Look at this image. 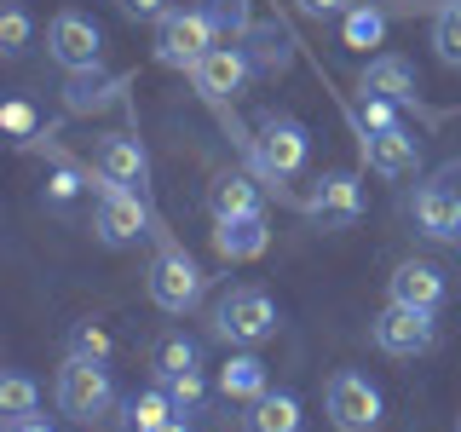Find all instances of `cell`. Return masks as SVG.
<instances>
[{
	"mask_svg": "<svg viewBox=\"0 0 461 432\" xmlns=\"http://www.w3.org/2000/svg\"><path fill=\"white\" fill-rule=\"evenodd\" d=\"M144 288H150V300L167 317H185V311L202 306V288H208V277H202V266L179 248V242H162L156 259H150V271H144Z\"/></svg>",
	"mask_w": 461,
	"mask_h": 432,
	"instance_id": "2",
	"label": "cell"
},
{
	"mask_svg": "<svg viewBox=\"0 0 461 432\" xmlns=\"http://www.w3.org/2000/svg\"><path fill=\"white\" fill-rule=\"evenodd\" d=\"M398 110H403V104H393V98H375V93H364V104H357V133H364V139H375V133H393V127H403V122H398Z\"/></svg>",
	"mask_w": 461,
	"mask_h": 432,
	"instance_id": "32",
	"label": "cell"
},
{
	"mask_svg": "<svg viewBox=\"0 0 461 432\" xmlns=\"http://www.w3.org/2000/svg\"><path fill=\"white\" fill-rule=\"evenodd\" d=\"M300 12H306V18H346V12H352V0H294Z\"/></svg>",
	"mask_w": 461,
	"mask_h": 432,
	"instance_id": "36",
	"label": "cell"
},
{
	"mask_svg": "<svg viewBox=\"0 0 461 432\" xmlns=\"http://www.w3.org/2000/svg\"><path fill=\"white\" fill-rule=\"evenodd\" d=\"M323 410H329V421H335V432H375V427L386 421L381 386H375L369 374H357V369L329 374V386H323Z\"/></svg>",
	"mask_w": 461,
	"mask_h": 432,
	"instance_id": "4",
	"label": "cell"
},
{
	"mask_svg": "<svg viewBox=\"0 0 461 432\" xmlns=\"http://www.w3.org/2000/svg\"><path fill=\"white\" fill-rule=\"evenodd\" d=\"M110 352H115V340H110V328H104V323L81 317V323L69 328V357H93V364H110Z\"/></svg>",
	"mask_w": 461,
	"mask_h": 432,
	"instance_id": "30",
	"label": "cell"
},
{
	"mask_svg": "<svg viewBox=\"0 0 461 432\" xmlns=\"http://www.w3.org/2000/svg\"><path fill=\"white\" fill-rule=\"evenodd\" d=\"M52 398H58V410H64L76 427H93V421H104V415L115 410V381H110L104 364H93V357H64Z\"/></svg>",
	"mask_w": 461,
	"mask_h": 432,
	"instance_id": "1",
	"label": "cell"
},
{
	"mask_svg": "<svg viewBox=\"0 0 461 432\" xmlns=\"http://www.w3.org/2000/svg\"><path fill=\"white\" fill-rule=\"evenodd\" d=\"M306 213L317 225L364 220V184H357V173H323V179L312 184V196H306Z\"/></svg>",
	"mask_w": 461,
	"mask_h": 432,
	"instance_id": "12",
	"label": "cell"
},
{
	"mask_svg": "<svg viewBox=\"0 0 461 432\" xmlns=\"http://www.w3.org/2000/svg\"><path fill=\"white\" fill-rule=\"evenodd\" d=\"M381 35H386V6H352L340 18V47H352V52L381 47Z\"/></svg>",
	"mask_w": 461,
	"mask_h": 432,
	"instance_id": "24",
	"label": "cell"
},
{
	"mask_svg": "<svg viewBox=\"0 0 461 432\" xmlns=\"http://www.w3.org/2000/svg\"><path fill=\"white\" fill-rule=\"evenodd\" d=\"M76 196H81V167H69L64 156H58V167L47 173V202L52 208H69Z\"/></svg>",
	"mask_w": 461,
	"mask_h": 432,
	"instance_id": "33",
	"label": "cell"
},
{
	"mask_svg": "<svg viewBox=\"0 0 461 432\" xmlns=\"http://www.w3.org/2000/svg\"><path fill=\"white\" fill-rule=\"evenodd\" d=\"M122 93H127V76H104V69H76V76L64 81V110H69V115H93V110H110Z\"/></svg>",
	"mask_w": 461,
	"mask_h": 432,
	"instance_id": "17",
	"label": "cell"
},
{
	"mask_svg": "<svg viewBox=\"0 0 461 432\" xmlns=\"http://www.w3.org/2000/svg\"><path fill=\"white\" fill-rule=\"evenodd\" d=\"M41 410V386L29 381L23 369H6L0 374V415L6 421H23V415H35Z\"/></svg>",
	"mask_w": 461,
	"mask_h": 432,
	"instance_id": "26",
	"label": "cell"
},
{
	"mask_svg": "<svg viewBox=\"0 0 461 432\" xmlns=\"http://www.w3.org/2000/svg\"><path fill=\"white\" fill-rule=\"evenodd\" d=\"M208 213L213 220H242V213H266V196L249 173H213L208 184Z\"/></svg>",
	"mask_w": 461,
	"mask_h": 432,
	"instance_id": "19",
	"label": "cell"
},
{
	"mask_svg": "<svg viewBox=\"0 0 461 432\" xmlns=\"http://www.w3.org/2000/svg\"><path fill=\"white\" fill-rule=\"evenodd\" d=\"M242 432H306V410H300L294 392H266L249 403Z\"/></svg>",
	"mask_w": 461,
	"mask_h": 432,
	"instance_id": "20",
	"label": "cell"
},
{
	"mask_svg": "<svg viewBox=\"0 0 461 432\" xmlns=\"http://www.w3.org/2000/svg\"><path fill=\"white\" fill-rule=\"evenodd\" d=\"M213 47H220V29L202 12H167L156 23V64H167V69H196Z\"/></svg>",
	"mask_w": 461,
	"mask_h": 432,
	"instance_id": "6",
	"label": "cell"
},
{
	"mask_svg": "<svg viewBox=\"0 0 461 432\" xmlns=\"http://www.w3.org/2000/svg\"><path fill=\"white\" fill-rule=\"evenodd\" d=\"M150 369H156V381L191 374V369H202V346H196L191 335H179V328H167V335L150 340Z\"/></svg>",
	"mask_w": 461,
	"mask_h": 432,
	"instance_id": "21",
	"label": "cell"
},
{
	"mask_svg": "<svg viewBox=\"0 0 461 432\" xmlns=\"http://www.w3.org/2000/svg\"><path fill=\"white\" fill-rule=\"evenodd\" d=\"M432 47H438V64L461 69V0H444L432 12Z\"/></svg>",
	"mask_w": 461,
	"mask_h": 432,
	"instance_id": "27",
	"label": "cell"
},
{
	"mask_svg": "<svg viewBox=\"0 0 461 432\" xmlns=\"http://www.w3.org/2000/svg\"><path fill=\"white\" fill-rule=\"evenodd\" d=\"M173 415H179V410H173L167 386L156 381V386H144V392L127 398V421H122V427H127V432H156V427H167Z\"/></svg>",
	"mask_w": 461,
	"mask_h": 432,
	"instance_id": "23",
	"label": "cell"
},
{
	"mask_svg": "<svg viewBox=\"0 0 461 432\" xmlns=\"http://www.w3.org/2000/svg\"><path fill=\"white\" fill-rule=\"evenodd\" d=\"M6 432H52L41 415H23V421H6Z\"/></svg>",
	"mask_w": 461,
	"mask_h": 432,
	"instance_id": "37",
	"label": "cell"
},
{
	"mask_svg": "<svg viewBox=\"0 0 461 432\" xmlns=\"http://www.w3.org/2000/svg\"><path fill=\"white\" fill-rule=\"evenodd\" d=\"M0 127H6L12 139H29V133H35V110H29V98H12V104L0 110Z\"/></svg>",
	"mask_w": 461,
	"mask_h": 432,
	"instance_id": "34",
	"label": "cell"
},
{
	"mask_svg": "<svg viewBox=\"0 0 461 432\" xmlns=\"http://www.w3.org/2000/svg\"><path fill=\"white\" fill-rule=\"evenodd\" d=\"M254 156H259V167H266L271 179H294V173L306 167V156H312V139H306V127H300L294 115H259Z\"/></svg>",
	"mask_w": 461,
	"mask_h": 432,
	"instance_id": "7",
	"label": "cell"
},
{
	"mask_svg": "<svg viewBox=\"0 0 461 432\" xmlns=\"http://www.w3.org/2000/svg\"><path fill=\"white\" fill-rule=\"evenodd\" d=\"M410 220L427 242H461V191H456V173H438L432 184H421L410 202Z\"/></svg>",
	"mask_w": 461,
	"mask_h": 432,
	"instance_id": "9",
	"label": "cell"
},
{
	"mask_svg": "<svg viewBox=\"0 0 461 432\" xmlns=\"http://www.w3.org/2000/svg\"><path fill=\"white\" fill-rule=\"evenodd\" d=\"M93 237L104 248H127V242L150 237V208H144V191H127V184H110L98 173V213H93Z\"/></svg>",
	"mask_w": 461,
	"mask_h": 432,
	"instance_id": "5",
	"label": "cell"
},
{
	"mask_svg": "<svg viewBox=\"0 0 461 432\" xmlns=\"http://www.w3.org/2000/svg\"><path fill=\"white\" fill-rule=\"evenodd\" d=\"M444 294H450V283H444V271L432 266V259H403V266L386 277V300L393 306H421V311H438Z\"/></svg>",
	"mask_w": 461,
	"mask_h": 432,
	"instance_id": "13",
	"label": "cell"
},
{
	"mask_svg": "<svg viewBox=\"0 0 461 432\" xmlns=\"http://www.w3.org/2000/svg\"><path fill=\"white\" fill-rule=\"evenodd\" d=\"M456 432H461V415H456Z\"/></svg>",
	"mask_w": 461,
	"mask_h": 432,
	"instance_id": "39",
	"label": "cell"
},
{
	"mask_svg": "<svg viewBox=\"0 0 461 432\" xmlns=\"http://www.w3.org/2000/svg\"><path fill=\"white\" fill-rule=\"evenodd\" d=\"M369 335L386 357H421V352L438 346V323H432V311H421V306H393V300H386V311L375 317Z\"/></svg>",
	"mask_w": 461,
	"mask_h": 432,
	"instance_id": "8",
	"label": "cell"
},
{
	"mask_svg": "<svg viewBox=\"0 0 461 432\" xmlns=\"http://www.w3.org/2000/svg\"><path fill=\"white\" fill-rule=\"evenodd\" d=\"M156 432H191V427H185V421H179V415H173V421H167V427H156Z\"/></svg>",
	"mask_w": 461,
	"mask_h": 432,
	"instance_id": "38",
	"label": "cell"
},
{
	"mask_svg": "<svg viewBox=\"0 0 461 432\" xmlns=\"http://www.w3.org/2000/svg\"><path fill=\"white\" fill-rule=\"evenodd\" d=\"M249 35H254V69H266V76H277V69H288V58H294V52H288V35H283V23H254L249 29Z\"/></svg>",
	"mask_w": 461,
	"mask_h": 432,
	"instance_id": "28",
	"label": "cell"
},
{
	"mask_svg": "<svg viewBox=\"0 0 461 432\" xmlns=\"http://www.w3.org/2000/svg\"><path fill=\"white\" fill-rule=\"evenodd\" d=\"M364 162H369V173H381V179H410V173L421 167V139H415L410 127L375 133V139H364Z\"/></svg>",
	"mask_w": 461,
	"mask_h": 432,
	"instance_id": "15",
	"label": "cell"
},
{
	"mask_svg": "<svg viewBox=\"0 0 461 432\" xmlns=\"http://www.w3.org/2000/svg\"><path fill=\"white\" fill-rule=\"evenodd\" d=\"M220 392H225L230 403H254V398L271 392V374H266V364H259L254 352H237V357L220 369Z\"/></svg>",
	"mask_w": 461,
	"mask_h": 432,
	"instance_id": "22",
	"label": "cell"
},
{
	"mask_svg": "<svg viewBox=\"0 0 461 432\" xmlns=\"http://www.w3.org/2000/svg\"><path fill=\"white\" fill-rule=\"evenodd\" d=\"M29 40H35V29H29V12L12 0V6H0V58L6 64H18V58L29 52Z\"/></svg>",
	"mask_w": 461,
	"mask_h": 432,
	"instance_id": "29",
	"label": "cell"
},
{
	"mask_svg": "<svg viewBox=\"0 0 461 432\" xmlns=\"http://www.w3.org/2000/svg\"><path fill=\"white\" fill-rule=\"evenodd\" d=\"M191 81H196L202 98H213V104H220V98H237L242 86L254 81V58H249V47H213L191 69Z\"/></svg>",
	"mask_w": 461,
	"mask_h": 432,
	"instance_id": "11",
	"label": "cell"
},
{
	"mask_svg": "<svg viewBox=\"0 0 461 432\" xmlns=\"http://www.w3.org/2000/svg\"><path fill=\"white\" fill-rule=\"evenodd\" d=\"M271 242L266 230V213H242V220H213V254L230 259V266H242V259H259Z\"/></svg>",
	"mask_w": 461,
	"mask_h": 432,
	"instance_id": "16",
	"label": "cell"
},
{
	"mask_svg": "<svg viewBox=\"0 0 461 432\" xmlns=\"http://www.w3.org/2000/svg\"><path fill=\"white\" fill-rule=\"evenodd\" d=\"M213 335H220L225 346H259L277 335V300L266 294V288L242 283L230 288V294L213 306Z\"/></svg>",
	"mask_w": 461,
	"mask_h": 432,
	"instance_id": "3",
	"label": "cell"
},
{
	"mask_svg": "<svg viewBox=\"0 0 461 432\" xmlns=\"http://www.w3.org/2000/svg\"><path fill=\"white\" fill-rule=\"evenodd\" d=\"M115 6H122V12H127L133 23H162L167 12H173L167 0H115Z\"/></svg>",
	"mask_w": 461,
	"mask_h": 432,
	"instance_id": "35",
	"label": "cell"
},
{
	"mask_svg": "<svg viewBox=\"0 0 461 432\" xmlns=\"http://www.w3.org/2000/svg\"><path fill=\"white\" fill-rule=\"evenodd\" d=\"M98 173L110 184H127V191H144L150 184V156L133 133H104L98 139Z\"/></svg>",
	"mask_w": 461,
	"mask_h": 432,
	"instance_id": "14",
	"label": "cell"
},
{
	"mask_svg": "<svg viewBox=\"0 0 461 432\" xmlns=\"http://www.w3.org/2000/svg\"><path fill=\"white\" fill-rule=\"evenodd\" d=\"M196 12L220 29V40H242L254 29V0H196Z\"/></svg>",
	"mask_w": 461,
	"mask_h": 432,
	"instance_id": "25",
	"label": "cell"
},
{
	"mask_svg": "<svg viewBox=\"0 0 461 432\" xmlns=\"http://www.w3.org/2000/svg\"><path fill=\"white\" fill-rule=\"evenodd\" d=\"M47 52L69 69V76H76V69H98L104 64V29L93 18H81V12H58L47 23Z\"/></svg>",
	"mask_w": 461,
	"mask_h": 432,
	"instance_id": "10",
	"label": "cell"
},
{
	"mask_svg": "<svg viewBox=\"0 0 461 432\" xmlns=\"http://www.w3.org/2000/svg\"><path fill=\"white\" fill-rule=\"evenodd\" d=\"M357 86L375 93V98H393V104H415V69H410V58H398V52L369 58L364 76H357Z\"/></svg>",
	"mask_w": 461,
	"mask_h": 432,
	"instance_id": "18",
	"label": "cell"
},
{
	"mask_svg": "<svg viewBox=\"0 0 461 432\" xmlns=\"http://www.w3.org/2000/svg\"><path fill=\"white\" fill-rule=\"evenodd\" d=\"M167 386V398H173V410H179V421H191V415H202V403H208V381H202V369L191 374H173Z\"/></svg>",
	"mask_w": 461,
	"mask_h": 432,
	"instance_id": "31",
	"label": "cell"
}]
</instances>
